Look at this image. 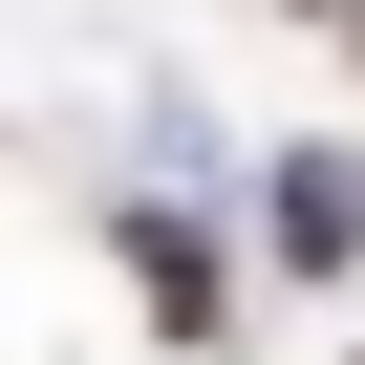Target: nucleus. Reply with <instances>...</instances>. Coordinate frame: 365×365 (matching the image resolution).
I'll return each mask as SVG.
<instances>
[{
	"label": "nucleus",
	"mask_w": 365,
	"mask_h": 365,
	"mask_svg": "<svg viewBox=\"0 0 365 365\" xmlns=\"http://www.w3.org/2000/svg\"><path fill=\"white\" fill-rule=\"evenodd\" d=\"M129 279L172 301V344H215V258H194V237H172V215H129Z\"/></svg>",
	"instance_id": "f257e3e1"
},
{
	"label": "nucleus",
	"mask_w": 365,
	"mask_h": 365,
	"mask_svg": "<svg viewBox=\"0 0 365 365\" xmlns=\"http://www.w3.org/2000/svg\"><path fill=\"white\" fill-rule=\"evenodd\" d=\"M344 43H365V0H344Z\"/></svg>",
	"instance_id": "f03ea898"
}]
</instances>
